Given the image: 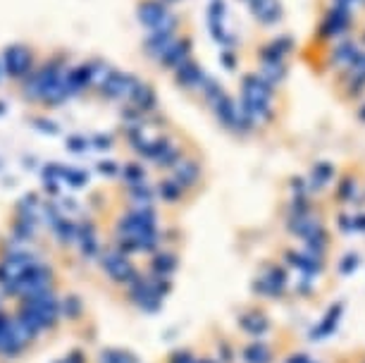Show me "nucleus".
Wrapping results in <instances>:
<instances>
[{"mask_svg": "<svg viewBox=\"0 0 365 363\" xmlns=\"http://www.w3.org/2000/svg\"><path fill=\"white\" fill-rule=\"evenodd\" d=\"M291 189H294L296 194H298V196H303V194H306V189H308V184H306L303 179H294V184H291Z\"/></svg>", "mask_w": 365, "mask_h": 363, "instance_id": "13", "label": "nucleus"}, {"mask_svg": "<svg viewBox=\"0 0 365 363\" xmlns=\"http://www.w3.org/2000/svg\"><path fill=\"white\" fill-rule=\"evenodd\" d=\"M287 363H311V361H308V356L306 354H296V356H291Z\"/></svg>", "mask_w": 365, "mask_h": 363, "instance_id": "15", "label": "nucleus"}, {"mask_svg": "<svg viewBox=\"0 0 365 363\" xmlns=\"http://www.w3.org/2000/svg\"><path fill=\"white\" fill-rule=\"evenodd\" d=\"M241 327L258 337V335H263V332L267 330V318L265 316H244L241 318Z\"/></svg>", "mask_w": 365, "mask_h": 363, "instance_id": "7", "label": "nucleus"}, {"mask_svg": "<svg viewBox=\"0 0 365 363\" xmlns=\"http://www.w3.org/2000/svg\"><path fill=\"white\" fill-rule=\"evenodd\" d=\"M101 363H136L134 356L122 354V351H103Z\"/></svg>", "mask_w": 365, "mask_h": 363, "instance_id": "8", "label": "nucleus"}, {"mask_svg": "<svg viewBox=\"0 0 365 363\" xmlns=\"http://www.w3.org/2000/svg\"><path fill=\"white\" fill-rule=\"evenodd\" d=\"M196 177H198V165H196L194 160H187V163H181L177 167V184H194Z\"/></svg>", "mask_w": 365, "mask_h": 363, "instance_id": "6", "label": "nucleus"}, {"mask_svg": "<svg viewBox=\"0 0 365 363\" xmlns=\"http://www.w3.org/2000/svg\"><path fill=\"white\" fill-rule=\"evenodd\" d=\"M353 227H356L358 232H365V215H358V218H353Z\"/></svg>", "mask_w": 365, "mask_h": 363, "instance_id": "14", "label": "nucleus"}, {"mask_svg": "<svg viewBox=\"0 0 365 363\" xmlns=\"http://www.w3.org/2000/svg\"><path fill=\"white\" fill-rule=\"evenodd\" d=\"M201 363H212V361H201Z\"/></svg>", "mask_w": 365, "mask_h": 363, "instance_id": "17", "label": "nucleus"}, {"mask_svg": "<svg viewBox=\"0 0 365 363\" xmlns=\"http://www.w3.org/2000/svg\"><path fill=\"white\" fill-rule=\"evenodd\" d=\"M358 115H360V119H365V108H363V110H360V112H358Z\"/></svg>", "mask_w": 365, "mask_h": 363, "instance_id": "16", "label": "nucleus"}, {"mask_svg": "<svg viewBox=\"0 0 365 363\" xmlns=\"http://www.w3.org/2000/svg\"><path fill=\"white\" fill-rule=\"evenodd\" d=\"M63 313L65 316H70V318H74L79 313V301L74 299V296H70V299L65 301V306H63Z\"/></svg>", "mask_w": 365, "mask_h": 363, "instance_id": "11", "label": "nucleus"}, {"mask_svg": "<svg viewBox=\"0 0 365 363\" xmlns=\"http://www.w3.org/2000/svg\"><path fill=\"white\" fill-rule=\"evenodd\" d=\"M160 194H163V198H167V201H177L179 194H181V187H179L177 182H165L163 187H160Z\"/></svg>", "mask_w": 365, "mask_h": 363, "instance_id": "9", "label": "nucleus"}, {"mask_svg": "<svg viewBox=\"0 0 365 363\" xmlns=\"http://www.w3.org/2000/svg\"><path fill=\"white\" fill-rule=\"evenodd\" d=\"M334 177V167L329 163H318L313 167V174H311V182H308V189H322L327 182Z\"/></svg>", "mask_w": 365, "mask_h": 363, "instance_id": "2", "label": "nucleus"}, {"mask_svg": "<svg viewBox=\"0 0 365 363\" xmlns=\"http://www.w3.org/2000/svg\"><path fill=\"white\" fill-rule=\"evenodd\" d=\"M356 194H358V182L346 177V179L339 182V187H337V198L342 201V203H351V201H356Z\"/></svg>", "mask_w": 365, "mask_h": 363, "instance_id": "3", "label": "nucleus"}, {"mask_svg": "<svg viewBox=\"0 0 365 363\" xmlns=\"http://www.w3.org/2000/svg\"><path fill=\"white\" fill-rule=\"evenodd\" d=\"M356 268H358V256H356V253H349V256H346V258L342 261V265H339V270H342L344 275L353 273Z\"/></svg>", "mask_w": 365, "mask_h": 363, "instance_id": "10", "label": "nucleus"}, {"mask_svg": "<svg viewBox=\"0 0 365 363\" xmlns=\"http://www.w3.org/2000/svg\"><path fill=\"white\" fill-rule=\"evenodd\" d=\"M174 268H177V258L170 256V253H160V256H156V261H153V270L158 273V277L172 275Z\"/></svg>", "mask_w": 365, "mask_h": 363, "instance_id": "4", "label": "nucleus"}, {"mask_svg": "<svg viewBox=\"0 0 365 363\" xmlns=\"http://www.w3.org/2000/svg\"><path fill=\"white\" fill-rule=\"evenodd\" d=\"M339 229H342V232H353V218H351V215H342V218H339Z\"/></svg>", "mask_w": 365, "mask_h": 363, "instance_id": "12", "label": "nucleus"}, {"mask_svg": "<svg viewBox=\"0 0 365 363\" xmlns=\"http://www.w3.org/2000/svg\"><path fill=\"white\" fill-rule=\"evenodd\" d=\"M360 50H358V46H356V41H344V43H339V46L334 48V53H332V63L334 65H346L353 60V57L358 55Z\"/></svg>", "mask_w": 365, "mask_h": 363, "instance_id": "1", "label": "nucleus"}, {"mask_svg": "<svg viewBox=\"0 0 365 363\" xmlns=\"http://www.w3.org/2000/svg\"><path fill=\"white\" fill-rule=\"evenodd\" d=\"M244 358H246V363H270L272 354H270V349L263 347V344H251L244 351Z\"/></svg>", "mask_w": 365, "mask_h": 363, "instance_id": "5", "label": "nucleus"}]
</instances>
